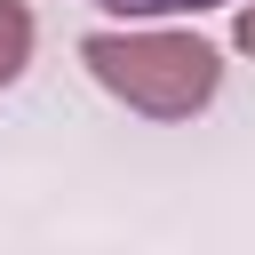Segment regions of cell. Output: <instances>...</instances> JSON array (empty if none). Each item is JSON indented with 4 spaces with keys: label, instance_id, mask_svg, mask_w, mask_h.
Listing matches in <instances>:
<instances>
[{
    "label": "cell",
    "instance_id": "6da1fadb",
    "mask_svg": "<svg viewBox=\"0 0 255 255\" xmlns=\"http://www.w3.org/2000/svg\"><path fill=\"white\" fill-rule=\"evenodd\" d=\"M80 64L96 72V88H112L151 120H191L223 80V56L199 32H88Z\"/></svg>",
    "mask_w": 255,
    "mask_h": 255
},
{
    "label": "cell",
    "instance_id": "277c9868",
    "mask_svg": "<svg viewBox=\"0 0 255 255\" xmlns=\"http://www.w3.org/2000/svg\"><path fill=\"white\" fill-rule=\"evenodd\" d=\"M239 48L255 56V8H239Z\"/></svg>",
    "mask_w": 255,
    "mask_h": 255
},
{
    "label": "cell",
    "instance_id": "7a4b0ae2",
    "mask_svg": "<svg viewBox=\"0 0 255 255\" xmlns=\"http://www.w3.org/2000/svg\"><path fill=\"white\" fill-rule=\"evenodd\" d=\"M24 64H32V16H24V0H0V88Z\"/></svg>",
    "mask_w": 255,
    "mask_h": 255
},
{
    "label": "cell",
    "instance_id": "3957f363",
    "mask_svg": "<svg viewBox=\"0 0 255 255\" xmlns=\"http://www.w3.org/2000/svg\"><path fill=\"white\" fill-rule=\"evenodd\" d=\"M96 8H120V16H199V8H223V0H96Z\"/></svg>",
    "mask_w": 255,
    "mask_h": 255
}]
</instances>
